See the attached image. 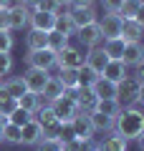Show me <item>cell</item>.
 Masks as SVG:
<instances>
[{
  "label": "cell",
  "mask_w": 144,
  "mask_h": 151,
  "mask_svg": "<svg viewBox=\"0 0 144 151\" xmlns=\"http://www.w3.org/2000/svg\"><path fill=\"white\" fill-rule=\"evenodd\" d=\"M13 55L10 53H0V76H8L13 70Z\"/></svg>",
  "instance_id": "obj_37"
},
{
  "label": "cell",
  "mask_w": 144,
  "mask_h": 151,
  "mask_svg": "<svg viewBox=\"0 0 144 151\" xmlns=\"http://www.w3.org/2000/svg\"><path fill=\"white\" fill-rule=\"evenodd\" d=\"M121 63L127 65V68H132V65H139V63H144V48H142V40H137V43H127V45H124Z\"/></svg>",
  "instance_id": "obj_13"
},
{
  "label": "cell",
  "mask_w": 144,
  "mask_h": 151,
  "mask_svg": "<svg viewBox=\"0 0 144 151\" xmlns=\"http://www.w3.org/2000/svg\"><path fill=\"white\" fill-rule=\"evenodd\" d=\"M121 108H124V106L116 101V98H101V101H96L94 111H99V113H104V116H111V119H116Z\"/></svg>",
  "instance_id": "obj_25"
},
{
  "label": "cell",
  "mask_w": 144,
  "mask_h": 151,
  "mask_svg": "<svg viewBox=\"0 0 144 151\" xmlns=\"http://www.w3.org/2000/svg\"><path fill=\"white\" fill-rule=\"evenodd\" d=\"M0 30H8V8H0Z\"/></svg>",
  "instance_id": "obj_42"
},
{
  "label": "cell",
  "mask_w": 144,
  "mask_h": 151,
  "mask_svg": "<svg viewBox=\"0 0 144 151\" xmlns=\"http://www.w3.org/2000/svg\"><path fill=\"white\" fill-rule=\"evenodd\" d=\"M124 45H127V40H124L121 35H119V38H109V40H101V50L106 53L109 60H121Z\"/></svg>",
  "instance_id": "obj_18"
},
{
  "label": "cell",
  "mask_w": 144,
  "mask_h": 151,
  "mask_svg": "<svg viewBox=\"0 0 144 151\" xmlns=\"http://www.w3.org/2000/svg\"><path fill=\"white\" fill-rule=\"evenodd\" d=\"M56 78L61 81L63 88H79V70L76 68H61L56 73Z\"/></svg>",
  "instance_id": "obj_30"
},
{
  "label": "cell",
  "mask_w": 144,
  "mask_h": 151,
  "mask_svg": "<svg viewBox=\"0 0 144 151\" xmlns=\"http://www.w3.org/2000/svg\"><path fill=\"white\" fill-rule=\"evenodd\" d=\"M137 98H144V86H142V81H137V78L127 76L124 81L116 83V101L121 103V106L137 101Z\"/></svg>",
  "instance_id": "obj_2"
},
{
  "label": "cell",
  "mask_w": 144,
  "mask_h": 151,
  "mask_svg": "<svg viewBox=\"0 0 144 151\" xmlns=\"http://www.w3.org/2000/svg\"><path fill=\"white\" fill-rule=\"evenodd\" d=\"M91 91H94L96 101H101V98H116V83H111V81H106V78L99 76L94 81V86H91Z\"/></svg>",
  "instance_id": "obj_21"
},
{
  "label": "cell",
  "mask_w": 144,
  "mask_h": 151,
  "mask_svg": "<svg viewBox=\"0 0 144 151\" xmlns=\"http://www.w3.org/2000/svg\"><path fill=\"white\" fill-rule=\"evenodd\" d=\"M25 48H28V50L48 48V33H43V30H28V35H25Z\"/></svg>",
  "instance_id": "obj_26"
},
{
  "label": "cell",
  "mask_w": 144,
  "mask_h": 151,
  "mask_svg": "<svg viewBox=\"0 0 144 151\" xmlns=\"http://www.w3.org/2000/svg\"><path fill=\"white\" fill-rule=\"evenodd\" d=\"M89 121H91V129L94 134H109L114 129V119L111 116H104L99 111H89Z\"/></svg>",
  "instance_id": "obj_22"
},
{
  "label": "cell",
  "mask_w": 144,
  "mask_h": 151,
  "mask_svg": "<svg viewBox=\"0 0 144 151\" xmlns=\"http://www.w3.org/2000/svg\"><path fill=\"white\" fill-rule=\"evenodd\" d=\"M3 141H5V144L20 146V126H15V124H10V121H8V124L3 126Z\"/></svg>",
  "instance_id": "obj_31"
},
{
  "label": "cell",
  "mask_w": 144,
  "mask_h": 151,
  "mask_svg": "<svg viewBox=\"0 0 144 151\" xmlns=\"http://www.w3.org/2000/svg\"><path fill=\"white\" fill-rule=\"evenodd\" d=\"M68 18H71V23H73L76 30L99 20V15H96V8H68Z\"/></svg>",
  "instance_id": "obj_11"
},
{
  "label": "cell",
  "mask_w": 144,
  "mask_h": 151,
  "mask_svg": "<svg viewBox=\"0 0 144 151\" xmlns=\"http://www.w3.org/2000/svg\"><path fill=\"white\" fill-rule=\"evenodd\" d=\"M73 35L79 38V43L86 45V48H96V45H101V40H104V38H101V30H99V25H96V23L79 28Z\"/></svg>",
  "instance_id": "obj_9"
},
{
  "label": "cell",
  "mask_w": 144,
  "mask_h": 151,
  "mask_svg": "<svg viewBox=\"0 0 144 151\" xmlns=\"http://www.w3.org/2000/svg\"><path fill=\"white\" fill-rule=\"evenodd\" d=\"M56 3L53 0H41V3H38V10H46V13H56Z\"/></svg>",
  "instance_id": "obj_41"
},
{
  "label": "cell",
  "mask_w": 144,
  "mask_h": 151,
  "mask_svg": "<svg viewBox=\"0 0 144 151\" xmlns=\"http://www.w3.org/2000/svg\"><path fill=\"white\" fill-rule=\"evenodd\" d=\"M96 78H99V76H96L89 65H81L79 68V86H94Z\"/></svg>",
  "instance_id": "obj_33"
},
{
  "label": "cell",
  "mask_w": 144,
  "mask_h": 151,
  "mask_svg": "<svg viewBox=\"0 0 144 151\" xmlns=\"http://www.w3.org/2000/svg\"><path fill=\"white\" fill-rule=\"evenodd\" d=\"M129 149V141H124L121 136H116L114 131H109L106 139L96 141V151H127Z\"/></svg>",
  "instance_id": "obj_17"
},
{
  "label": "cell",
  "mask_w": 144,
  "mask_h": 151,
  "mask_svg": "<svg viewBox=\"0 0 144 151\" xmlns=\"http://www.w3.org/2000/svg\"><path fill=\"white\" fill-rule=\"evenodd\" d=\"M66 45H71V38L63 35V33H58L53 28V30H48V48L53 50V53H58V50H63Z\"/></svg>",
  "instance_id": "obj_29"
},
{
  "label": "cell",
  "mask_w": 144,
  "mask_h": 151,
  "mask_svg": "<svg viewBox=\"0 0 144 151\" xmlns=\"http://www.w3.org/2000/svg\"><path fill=\"white\" fill-rule=\"evenodd\" d=\"M15 45V38L10 30H0V53H10Z\"/></svg>",
  "instance_id": "obj_35"
},
{
  "label": "cell",
  "mask_w": 144,
  "mask_h": 151,
  "mask_svg": "<svg viewBox=\"0 0 144 151\" xmlns=\"http://www.w3.org/2000/svg\"><path fill=\"white\" fill-rule=\"evenodd\" d=\"M8 124V119H5V116H0V144H3V126H5Z\"/></svg>",
  "instance_id": "obj_44"
},
{
  "label": "cell",
  "mask_w": 144,
  "mask_h": 151,
  "mask_svg": "<svg viewBox=\"0 0 144 151\" xmlns=\"http://www.w3.org/2000/svg\"><path fill=\"white\" fill-rule=\"evenodd\" d=\"M111 131L116 136H121L124 141H137L139 136H144V113H137V111L124 106L119 111V116L114 119Z\"/></svg>",
  "instance_id": "obj_1"
},
{
  "label": "cell",
  "mask_w": 144,
  "mask_h": 151,
  "mask_svg": "<svg viewBox=\"0 0 144 151\" xmlns=\"http://www.w3.org/2000/svg\"><path fill=\"white\" fill-rule=\"evenodd\" d=\"M15 108H18V101H15V98H3V101H0V116H5V119H8Z\"/></svg>",
  "instance_id": "obj_36"
},
{
  "label": "cell",
  "mask_w": 144,
  "mask_h": 151,
  "mask_svg": "<svg viewBox=\"0 0 144 151\" xmlns=\"http://www.w3.org/2000/svg\"><path fill=\"white\" fill-rule=\"evenodd\" d=\"M0 81H3V76H0Z\"/></svg>",
  "instance_id": "obj_47"
},
{
  "label": "cell",
  "mask_w": 144,
  "mask_h": 151,
  "mask_svg": "<svg viewBox=\"0 0 144 151\" xmlns=\"http://www.w3.org/2000/svg\"><path fill=\"white\" fill-rule=\"evenodd\" d=\"M96 0H68V8H94Z\"/></svg>",
  "instance_id": "obj_40"
},
{
  "label": "cell",
  "mask_w": 144,
  "mask_h": 151,
  "mask_svg": "<svg viewBox=\"0 0 144 151\" xmlns=\"http://www.w3.org/2000/svg\"><path fill=\"white\" fill-rule=\"evenodd\" d=\"M8 121L15 124V126H25L28 121H33V113H31V111H23V108H15V111L8 116Z\"/></svg>",
  "instance_id": "obj_32"
},
{
  "label": "cell",
  "mask_w": 144,
  "mask_h": 151,
  "mask_svg": "<svg viewBox=\"0 0 144 151\" xmlns=\"http://www.w3.org/2000/svg\"><path fill=\"white\" fill-rule=\"evenodd\" d=\"M38 151H61L63 149V144H61V139H41L36 144Z\"/></svg>",
  "instance_id": "obj_34"
},
{
  "label": "cell",
  "mask_w": 144,
  "mask_h": 151,
  "mask_svg": "<svg viewBox=\"0 0 144 151\" xmlns=\"http://www.w3.org/2000/svg\"><path fill=\"white\" fill-rule=\"evenodd\" d=\"M96 25H99V30H101V38L104 40H109V38H119L121 35V15L119 13H106V15H101L99 20H96Z\"/></svg>",
  "instance_id": "obj_6"
},
{
  "label": "cell",
  "mask_w": 144,
  "mask_h": 151,
  "mask_svg": "<svg viewBox=\"0 0 144 151\" xmlns=\"http://www.w3.org/2000/svg\"><path fill=\"white\" fill-rule=\"evenodd\" d=\"M142 35H144V23L142 20H124L121 38L127 43H137V40H142Z\"/></svg>",
  "instance_id": "obj_19"
},
{
  "label": "cell",
  "mask_w": 144,
  "mask_h": 151,
  "mask_svg": "<svg viewBox=\"0 0 144 151\" xmlns=\"http://www.w3.org/2000/svg\"><path fill=\"white\" fill-rule=\"evenodd\" d=\"M48 78H51V70L28 68L25 73H23V83H25V91H31V93H38V96H41V91H43V86L48 83Z\"/></svg>",
  "instance_id": "obj_7"
},
{
  "label": "cell",
  "mask_w": 144,
  "mask_h": 151,
  "mask_svg": "<svg viewBox=\"0 0 144 151\" xmlns=\"http://www.w3.org/2000/svg\"><path fill=\"white\" fill-rule=\"evenodd\" d=\"M132 68H134L132 78H137V81H142V78H144V70H142V63H139V65H132Z\"/></svg>",
  "instance_id": "obj_43"
},
{
  "label": "cell",
  "mask_w": 144,
  "mask_h": 151,
  "mask_svg": "<svg viewBox=\"0 0 144 151\" xmlns=\"http://www.w3.org/2000/svg\"><path fill=\"white\" fill-rule=\"evenodd\" d=\"M53 3H56L58 8H68V0H53Z\"/></svg>",
  "instance_id": "obj_45"
},
{
  "label": "cell",
  "mask_w": 144,
  "mask_h": 151,
  "mask_svg": "<svg viewBox=\"0 0 144 151\" xmlns=\"http://www.w3.org/2000/svg\"><path fill=\"white\" fill-rule=\"evenodd\" d=\"M71 129H73L76 139H79L81 144H89V141L94 139V129H91V121H89V113H86V111H79V113L73 116Z\"/></svg>",
  "instance_id": "obj_8"
},
{
  "label": "cell",
  "mask_w": 144,
  "mask_h": 151,
  "mask_svg": "<svg viewBox=\"0 0 144 151\" xmlns=\"http://www.w3.org/2000/svg\"><path fill=\"white\" fill-rule=\"evenodd\" d=\"M48 106H51L53 116L61 121V124H71V121H73V116L81 111V108L76 106L73 98H66V96H61V98H56V101H51Z\"/></svg>",
  "instance_id": "obj_4"
},
{
  "label": "cell",
  "mask_w": 144,
  "mask_h": 151,
  "mask_svg": "<svg viewBox=\"0 0 144 151\" xmlns=\"http://www.w3.org/2000/svg\"><path fill=\"white\" fill-rule=\"evenodd\" d=\"M61 96H63V86H61V81L56 78V76H51L48 83L43 86V91H41L43 103H51V101H56V98H61Z\"/></svg>",
  "instance_id": "obj_23"
},
{
  "label": "cell",
  "mask_w": 144,
  "mask_h": 151,
  "mask_svg": "<svg viewBox=\"0 0 144 151\" xmlns=\"http://www.w3.org/2000/svg\"><path fill=\"white\" fill-rule=\"evenodd\" d=\"M43 139V129L36 121H28L25 126H20V146H36Z\"/></svg>",
  "instance_id": "obj_15"
},
{
  "label": "cell",
  "mask_w": 144,
  "mask_h": 151,
  "mask_svg": "<svg viewBox=\"0 0 144 151\" xmlns=\"http://www.w3.org/2000/svg\"><path fill=\"white\" fill-rule=\"evenodd\" d=\"M28 68H41V70H51L56 68V53L51 48H41V50H28L25 55Z\"/></svg>",
  "instance_id": "obj_5"
},
{
  "label": "cell",
  "mask_w": 144,
  "mask_h": 151,
  "mask_svg": "<svg viewBox=\"0 0 144 151\" xmlns=\"http://www.w3.org/2000/svg\"><path fill=\"white\" fill-rule=\"evenodd\" d=\"M127 76H129V68L121 63V60H109V63H106V68L101 70V78H106V81H111V83L124 81Z\"/></svg>",
  "instance_id": "obj_16"
},
{
  "label": "cell",
  "mask_w": 144,
  "mask_h": 151,
  "mask_svg": "<svg viewBox=\"0 0 144 151\" xmlns=\"http://www.w3.org/2000/svg\"><path fill=\"white\" fill-rule=\"evenodd\" d=\"M18 101V108H23V111H31V113H36L38 108L43 106V98L38 96V93H31V91H25L20 98H15Z\"/></svg>",
  "instance_id": "obj_27"
},
{
  "label": "cell",
  "mask_w": 144,
  "mask_h": 151,
  "mask_svg": "<svg viewBox=\"0 0 144 151\" xmlns=\"http://www.w3.org/2000/svg\"><path fill=\"white\" fill-rule=\"evenodd\" d=\"M28 28H31V30H43V33L53 30L56 28V15L53 13H46V10H36L28 18Z\"/></svg>",
  "instance_id": "obj_10"
},
{
  "label": "cell",
  "mask_w": 144,
  "mask_h": 151,
  "mask_svg": "<svg viewBox=\"0 0 144 151\" xmlns=\"http://www.w3.org/2000/svg\"><path fill=\"white\" fill-rule=\"evenodd\" d=\"M58 139H61V144H68V141H73V139H76V134H73V129H71V124H61Z\"/></svg>",
  "instance_id": "obj_38"
},
{
  "label": "cell",
  "mask_w": 144,
  "mask_h": 151,
  "mask_svg": "<svg viewBox=\"0 0 144 151\" xmlns=\"http://www.w3.org/2000/svg\"><path fill=\"white\" fill-rule=\"evenodd\" d=\"M8 5V0H0V8H5Z\"/></svg>",
  "instance_id": "obj_46"
},
{
  "label": "cell",
  "mask_w": 144,
  "mask_h": 151,
  "mask_svg": "<svg viewBox=\"0 0 144 151\" xmlns=\"http://www.w3.org/2000/svg\"><path fill=\"white\" fill-rule=\"evenodd\" d=\"M124 0H101V8L106 13H119V8H121Z\"/></svg>",
  "instance_id": "obj_39"
},
{
  "label": "cell",
  "mask_w": 144,
  "mask_h": 151,
  "mask_svg": "<svg viewBox=\"0 0 144 151\" xmlns=\"http://www.w3.org/2000/svg\"><path fill=\"white\" fill-rule=\"evenodd\" d=\"M28 18H31V13H28L23 5L10 8V10H8V30H10V33L25 30V28H28Z\"/></svg>",
  "instance_id": "obj_12"
},
{
  "label": "cell",
  "mask_w": 144,
  "mask_h": 151,
  "mask_svg": "<svg viewBox=\"0 0 144 151\" xmlns=\"http://www.w3.org/2000/svg\"><path fill=\"white\" fill-rule=\"evenodd\" d=\"M106 63H109V58H106V53L101 50V45L89 48V53H86V63H84V65H89L96 76H101V70L106 68Z\"/></svg>",
  "instance_id": "obj_14"
},
{
  "label": "cell",
  "mask_w": 144,
  "mask_h": 151,
  "mask_svg": "<svg viewBox=\"0 0 144 151\" xmlns=\"http://www.w3.org/2000/svg\"><path fill=\"white\" fill-rule=\"evenodd\" d=\"M86 63V53L81 48H76V45H66L63 50H58L56 53V68H76L79 70L81 65Z\"/></svg>",
  "instance_id": "obj_3"
},
{
  "label": "cell",
  "mask_w": 144,
  "mask_h": 151,
  "mask_svg": "<svg viewBox=\"0 0 144 151\" xmlns=\"http://www.w3.org/2000/svg\"><path fill=\"white\" fill-rule=\"evenodd\" d=\"M53 15H56V30L71 38L76 33V28H73V23H71V18H68V8H56Z\"/></svg>",
  "instance_id": "obj_24"
},
{
  "label": "cell",
  "mask_w": 144,
  "mask_h": 151,
  "mask_svg": "<svg viewBox=\"0 0 144 151\" xmlns=\"http://www.w3.org/2000/svg\"><path fill=\"white\" fill-rule=\"evenodd\" d=\"M3 86H5V91H8V96H10V98H20L23 93H25L23 76H10V78H5V81H3Z\"/></svg>",
  "instance_id": "obj_28"
},
{
  "label": "cell",
  "mask_w": 144,
  "mask_h": 151,
  "mask_svg": "<svg viewBox=\"0 0 144 151\" xmlns=\"http://www.w3.org/2000/svg\"><path fill=\"white\" fill-rule=\"evenodd\" d=\"M142 8L144 0H124L119 8V15H121V20H142Z\"/></svg>",
  "instance_id": "obj_20"
}]
</instances>
